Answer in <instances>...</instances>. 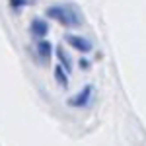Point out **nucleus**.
<instances>
[{
	"label": "nucleus",
	"mask_w": 146,
	"mask_h": 146,
	"mask_svg": "<svg viewBox=\"0 0 146 146\" xmlns=\"http://www.w3.org/2000/svg\"><path fill=\"white\" fill-rule=\"evenodd\" d=\"M47 14H49L51 18L58 20L60 23H64V25H78L80 23L78 12L72 10V8H68V6H55V8H49Z\"/></svg>",
	"instance_id": "nucleus-1"
},
{
	"label": "nucleus",
	"mask_w": 146,
	"mask_h": 146,
	"mask_svg": "<svg viewBox=\"0 0 146 146\" xmlns=\"http://www.w3.org/2000/svg\"><path fill=\"white\" fill-rule=\"evenodd\" d=\"M66 41H68V43H70L72 47H74V49H78V51H90V49H92L90 43H88L86 39H82V37H76V35H68Z\"/></svg>",
	"instance_id": "nucleus-2"
},
{
	"label": "nucleus",
	"mask_w": 146,
	"mask_h": 146,
	"mask_svg": "<svg viewBox=\"0 0 146 146\" xmlns=\"http://www.w3.org/2000/svg\"><path fill=\"white\" fill-rule=\"evenodd\" d=\"M31 29H33L35 35H45V33H47V23L43 22V20H33V23H31Z\"/></svg>",
	"instance_id": "nucleus-3"
},
{
	"label": "nucleus",
	"mask_w": 146,
	"mask_h": 146,
	"mask_svg": "<svg viewBox=\"0 0 146 146\" xmlns=\"http://www.w3.org/2000/svg\"><path fill=\"white\" fill-rule=\"evenodd\" d=\"M49 47H51L49 43H39V47H37V49H39V55L43 56L45 60L49 58V53H51V49H49Z\"/></svg>",
	"instance_id": "nucleus-4"
},
{
	"label": "nucleus",
	"mask_w": 146,
	"mask_h": 146,
	"mask_svg": "<svg viewBox=\"0 0 146 146\" xmlns=\"http://www.w3.org/2000/svg\"><path fill=\"white\" fill-rule=\"evenodd\" d=\"M58 58H60V60H62V64H64V66H66L68 70H70V62H68V58H66V56H64L62 49H58Z\"/></svg>",
	"instance_id": "nucleus-5"
},
{
	"label": "nucleus",
	"mask_w": 146,
	"mask_h": 146,
	"mask_svg": "<svg viewBox=\"0 0 146 146\" xmlns=\"http://www.w3.org/2000/svg\"><path fill=\"white\" fill-rule=\"evenodd\" d=\"M56 78H58V84H62V86L66 84V80H64V76H62V72H60L58 68H56Z\"/></svg>",
	"instance_id": "nucleus-6"
}]
</instances>
